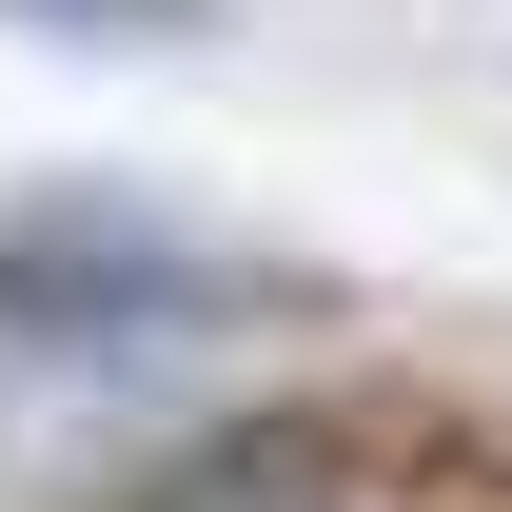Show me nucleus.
<instances>
[{"label":"nucleus","mask_w":512,"mask_h":512,"mask_svg":"<svg viewBox=\"0 0 512 512\" xmlns=\"http://www.w3.org/2000/svg\"><path fill=\"white\" fill-rule=\"evenodd\" d=\"M138 512H355V493H335L316 434H217V453H178Z\"/></svg>","instance_id":"obj_1"},{"label":"nucleus","mask_w":512,"mask_h":512,"mask_svg":"<svg viewBox=\"0 0 512 512\" xmlns=\"http://www.w3.org/2000/svg\"><path fill=\"white\" fill-rule=\"evenodd\" d=\"M20 20H178V0H20Z\"/></svg>","instance_id":"obj_2"}]
</instances>
